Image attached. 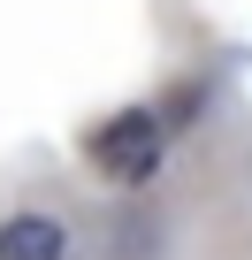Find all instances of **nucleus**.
I'll use <instances>...</instances> for the list:
<instances>
[{
  "label": "nucleus",
  "instance_id": "1",
  "mask_svg": "<svg viewBox=\"0 0 252 260\" xmlns=\"http://www.w3.org/2000/svg\"><path fill=\"white\" fill-rule=\"evenodd\" d=\"M92 153H99V169H107L115 184H138V176H153V169H161V122H153L146 107H130V115L99 122Z\"/></svg>",
  "mask_w": 252,
  "mask_h": 260
},
{
  "label": "nucleus",
  "instance_id": "2",
  "mask_svg": "<svg viewBox=\"0 0 252 260\" xmlns=\"http://www.w3.org/2000/svg\"><path fill=\"white\" fill-rule=\"evenodd\" d=\"M0 260H61V222H54V214H16V222H0Z\"/></svg>",
  "mask_w": 252,
  "mask_h": 260
}]
</instances>
